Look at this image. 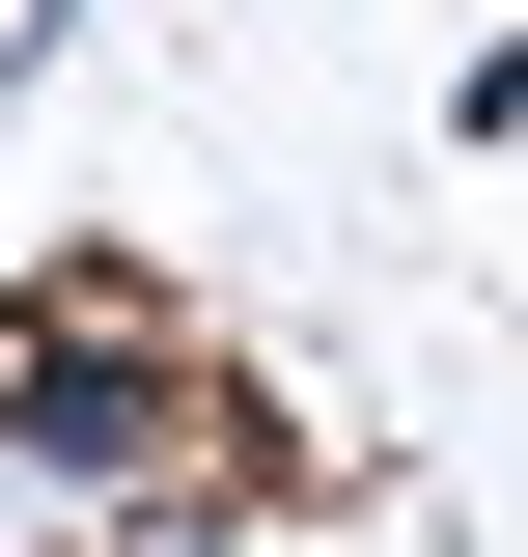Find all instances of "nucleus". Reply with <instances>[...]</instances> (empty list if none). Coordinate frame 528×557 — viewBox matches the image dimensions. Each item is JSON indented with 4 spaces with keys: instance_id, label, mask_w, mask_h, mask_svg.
<instances>
[{
    "instance_id": "nucleus-1",
    "label": "nucleus",
    "mask_w": 528,
    "mask_h": 557,
    "mask_svg": "<svg viewBox=\"0 0 528 557\" xmlns=\"http://www.w3.org/2000/svg\"><path fill=\"white\" fill-rule=\"evenodd\" d=\"M196 474H251V391H223L167 307H28L0 335V502H196Z\"/></svg>"
}]
</instances>
